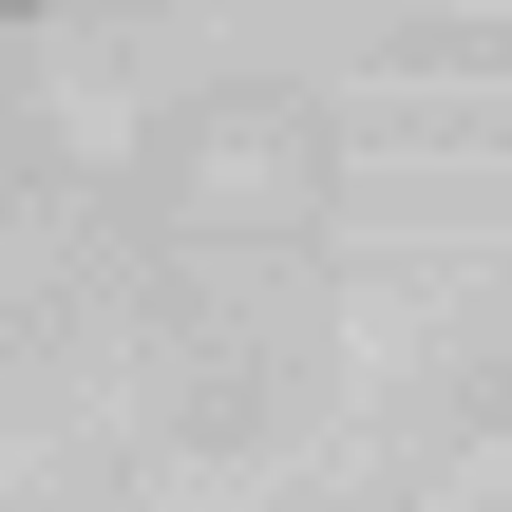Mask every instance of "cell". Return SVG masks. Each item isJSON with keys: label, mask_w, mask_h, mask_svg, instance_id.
I'll use <instances>...</instances> for the list:
<instances>
[{"label": "cell", "mask_w": 512, "mask_h": 512, "mask_svg": "<svg viewBox=\"0 0 512 512\" xmlns=\"http://www.w3.org/2000/svg\"><path fill=\"white\" fill-rule=\"evenodd\" d=\"M0 512H512V0H0Z\"/></svg>", "instance_id": "1"}]
</instances>
